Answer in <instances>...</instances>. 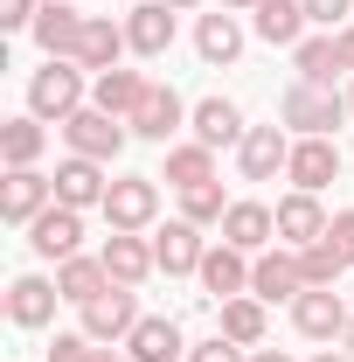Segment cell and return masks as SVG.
<instances>
[{"label":"cell","mask_w":354,"mask_h":362,"mask_svg":"<svg viewBox=\"0 0 354 362\" xmlns=\"http://www.w3.org/2000/svg\"><path fill=\"white\" fill-rule=\"evenodd\" d=\"M341 119H348V98L334 84H306V77H292V90L278 98V126L292 139H334L341 133Z\"/></svg>","instance_id":"obj_1"},{"label":"cell","mask_w":354,"mask_h":362,"mask_svg":"<svg viewBox=\"0 0 354 362\" xmlns=\"http://www.w3.org/2000/svg\"><path fill=\"white\" fill-rule=\"evenodd\" d=\"M250 362H292L285 349H250Z\"/></svg>","instance_id":"obj_41"},{"label":"cell","mask_w":354,"mask_h":362,"mask_svg":"<svg viewBox=\"0 0 354 362\" xmlns=\"http://www.w3.org/2000/svg\"><path fill=\"white\" fill-rule=\"evenodd\" d=\"M181 119H188V105H181V90H174V84H153L146 98H139V112L126 119V126H133L139 139H160V146H167V139L181 133Z\"/></svg>","instance_id":"obj_20"},{"label":"cell","mask_w":354,"mask_h":362,"mask_svg":"<svg viewBox=\"0 0 354 362\" xmlns=\"http://www.w3.org/2000/svg\"><path fill=\"white\" fill-rule=\"evenodd\" d=\"M28 112H35L42 126H49V119L63 126L70 112H84V63H70V56H49L42 70L28 77Z\"/></svg>","instance_id":"obj_2"},{"label":"cell","mask_w":354,"mask_h":362,"mask_svg":"<svg viewBox=\"0 0 354 362\" xmlns=\"http://www.w3.org/2000/svg\"><path fill=\"white\" fill-rule=\"evenodd\" d=\"M126 356H133V362H181V356H188V341H181V320L146 314L133 334H126Z\"/></svg>","instance_id":"obj_23"},{"label":"cell","mask_w":354,"mask_h":362,"mask_svg":"<svg viewBox=\"0 0 354 362\" xmlns=\"http://www.w3.org/2000/svg\"><path fill=\"white\" fill-rule=\"evenodd\" d=\"M63 139H70V153H84V160H118L126 153V139H133V126L126 119H111V112H97V105H84V112H70L63 119Z\"/></svg>","instance_id":"obj_3"},{"label":"cell","mask_w":354,"mask_h":362,"mask_svg":"<svg viewBox=\"0 0 354 362\" xmlns=\"http://www.w3.org/2000/svg\"><path fill=\"white\" fill-rule=\"evenodd\" d=\"M264 300L257 293H236V300H222V334L236 341V349H264Z\"/></svg>","instance_id":"obj_29"},{"label":"cell","mask_w":354,"mask_h":362,"mask_svg":"<svg viewBox=\"0 0 354 362\" xmlns=\"http://www.w3.org/2000/svg\"><path fill=\"white\" fill-rule=\"evenodd\" d=\"M104 195H111L104 160H84V153L56 160V202H70V209H104Z\"/></svg>","instance_id":"obj_11"},{"label":"cell","mask_w":354,"mask_h":362,"mask_svg":"<svg viewBox=\"0 0 354 362\" xmlns=\"http://www.w3.org/2000/svg\"><path fill=\"white\" fill-rule=\"evenodd\" d=\"M167 181H174V188H202V181H216V146H202V139L167 146Z\"/></svg>","instance_id":"obj_31"},{"label":"cell","mask_w":354,"mask_h":362,"mask_svg":"<svg viewBox=\"0 0 354 362\" xmlns=\"http://www.w3.org/2000/svg\"><path fill=\"white\" fill-rule=\"evenodd\" d=\"M188 362H250V349H236L229 334H216V341H195V349H188Z\"/></svg>","instance_id":"obj_36"},{"label":"cell","mask_w":354,"mask_h":362,"mask_svg":"<svg viewBox=\"0 0 354 362\" xmlns=\"http://www.w3.org/2000/svg\"><path fill=\"white\" fill-rule=\"evenodd\" d=\"M202 293L209 300H236V293H250V251H236V244H216L209 258H202Z\"/></svg>","instance_id":"obj_22"},{"label":"cell","mask_w":354,"mask_h":362,"mask_svg":"<svg viewBox=\"0 0 354 362\" xmlns=\"http://www.w3.org/2000/svg\"><path fill=\"white\" fill-rule=\"evenodd\" d=\"M285 181L319 195L326 181H341V146L334 139H292V160H285Z\"/></svg>","instance_id":"obj_14"},{"label":"cell","mask_w":354,"mask_h":362,"mask_svg":"<svg viewBox=\"0 0 354 362\" xmlns=\"http://www.w3.org/2000/svg\"><path fill=\"white\" fill-rule=\"evenodd\" d=\"M104 286H111L104 258H84V251H77V258H63V265H56V293H63L70 307H90V300H97Z\"/></svg>","instance_id":"obj_27"},{"label":"cell","mask_w":354,"mask_h":362,"mask_svg":"<svg viewBox=\"0 0 354 362\" xmlns=\"http://www.w3.org/2000/svg\"><path fill=\"white\" fill-rule=\"evenodd\" d=\"M49 202H56V175H35V168H7V181H0V216L7 223H35Z\"/></svg>","instance_id":"obj_9"},{"label":"cell","mask_w":354,"mask_h":362,"mask_svg":"<svg viewBox=\"0 0 354 362\" xmlns=\"http://www.w3.org/2000/svg\"><path fill=\"white\" fill-rule=\"evenodd\" d=\"M312 362H354V356H348V349H319Z\"/></svg>","instance_id":"obj_42"},{"label":"cell","mask_w":354,"mask_h":362,"mask_svg":"<svg viewBox=\"0 0 354 362\" xmlns=\"http://www.w3.org/2000/svg\"><path fill=\"white\" fill-rule=\"evenodd\" d=\"M167 7H174V14H188V7H202V0H167Z\"/></svg>","instance_id":"obj_45"},{"label":"cell","mask_w":354,"mask_h":362,"mask_svg":"<svg viewBox=\"0 0 354 362\" xmlns=\"http://www.w3.org/2000/svg\"><path fill=\"white\" fill-rule=\"evenodd\" d=\"M326 209H319V195H306V188H292L285 202H278V244L285 251H306V244H319L326 237Z\"/></svg>","instance_id":"obj_12"},{"label":"cell","mask_w":354,"mask_h":362,"mask_svg":"<svg viewBox=\"0 0 354 362\" xmlns=\"http://www.w3.org/2000/svg\"><path fill=\"white\" fill-rule=\"evenodd\" d=\"M341 349H348V356H354V320H348V334H341Z\"/></svg>","instance_id":"obj_46"},{"label":"cell","mask_w":354,"mask_h":362,"mask_svg":"<svg viewBox=\"0 0 354 362\" xmlns=\"http://www.w3.org/2000/svg\"><path fill=\"white\" fill-rule=\"evenodd\" d=\"M146 90H153V77H139V70H104V77H90V105L111 119H133Z\"/></svg>","instance_id":"obj_26"},{"label":"cell","mask_w":354,"mask_h":362,"mask_svg":"<svg viewBox=\"0 0 354 362\" xmlns=\"http://www.w3.org/2000/svg\"><path fill=\"white\" fill-rule=\"evenodd\" d=\"M334 49H341V70H354V21H348V28H334Z\"/></svg>","instance_id":"obj_40"},{"label":"cell","mask_w":354,"mask_h":362,"mask_svg":"<svg viewBox=\"0 0 354 362\" xmlns=\"http://www.w3.org/2000/svg\"><path fill=\"white\" fill-rule=\"evenodd\" d=\"M160 216V188H153V175H118L111 181V195H104V223L111 230H146Z\"/></svg>","instance_id":"obj_7"},{"label":"cell","mask_w":354,"mask_h":362,"mask_svg":"<svg viewBox=\"0 0 354 362\" xmlns=\"http://www.w3.org/2000/svg\"><path fill=\"white\" fill-rule=\"evenodd\" d=\"M84 21H90V14H77L70 0H42V14H35V28H28V35H35V49H42V56H77Z\"/></svg>","instance_id":"obj_21"},{"label":"cell","mask_w":354,"mask_h":362,"mask_svg":"<svg viewBox=\"0 0 354 362\" xmlns=\"http://www.w3.org/2000/svg\"><path fill=\"white\" fill-rule=\"evenodd\" d=\"M271 237H278V209L271 202H229V216H222V244H236V251H271Z\"/></svg>","instance_id":"obj_17"},{"label":"cell","mask_w":354,"mask_h":362,"mask_svg":"<svg viewBox=\"0 0 354 362\" xmlns=\"http://www.w3.org/2000/svg\"><path fill=\"white\" fill-rule=\"evenodd\" d=\"M195 56H202L209 70H229V63L243 56V21H236L229 7L202 14V21H195Z\"/></svg>","instance_id":"obj_19"},{"label":"cell","mask_w":354,"mask_h":362,"mask_svg":"<svg viewBox=\"0 0 354 362\" xmlns=\"http://www.w3.org/2000/svg\"><path fill=\"white\" fill-rule=\"evenodd\" d=\"M250 28H257L271 49H299L306 42V7H299V0H264Z\"/></svg>","instance_id":"obj_28"},{"label":"cell","mask_w":354,"mask_h":362,"mask_svg":"<svg viewBox=\"0 0 354 362\" xmlns=\"http://www.w3.org/2000/svg\"><path fill=\"white\" fill-rule=\"evenodd\" d=\"M97 349H104V341H90L84 327H77V334H56V341H49V362H97Z\"/></svg>","instance_id":"obj_35"},{"label":"cell","mask_w":354,"mask_h":362,"mask_svg":"<svg viewBox=\"0 0 354 362\" xmlns=\"http://www.w3.org/2000/svg\"><path fill=\"white\" fill-rule=\"evenodd\" d=\"M250 293L257 300H299L306 293V272H299V251H257V265H250Z\"/></svg>","instance_id":"obj_18"},{"label":"cell","mask_w":354,"mask_h":362,"mask_svg":"<svg viewBox=\"0 0 354 362\" xmlns=\"http://www.w3.org/2000/svg\"><path fill=\"white\" fill-rule=\"evenodd\" d=\"M285 160H292V133L285 126H250L243 146H236V175L243 181H278Z\"/></svg>","instance_id":"obj_8"},{"label":"cell","mask_w":354,"mask_h":362,"mask_svg":"<svg viewBox=\"0 0 354 362\" xmlns=\"http://www.w3.org/2000/svg\"><path fill=\"white\" fill-rule=\"evenodd\" d=\"M202 258H209V244H202V223H188V216H174V223L153 237V265L167 272V279L202 272Z\"/></svg>","instance_id":"obj_10"},{"label":"cell","mask_w":354,"mask_h":362,"mask_svg":"<svg viewBox=\"0 0 354 362\" xmlns=\"http://www.w3.org/2000/svg\"><path fill=\"white\" fill-rule=\"evenodd\" d=\"M299 7H306V21H319V28L334 35V28H348V7H354V0H299Z\"/></svg>","instance_id":"obj_37"},{"label":"cell","mask_w":354,"mask_h":362,"mask_svg":"<svg viewBox=\"0 0 354 362\" xmlns=\"http://www.w3.org/2000/svg\"><path fill=\"white\" fill-rule=\"evenodd\" d=\"M299 272H306V286H334L348 265H341V251L319 237V244H306V251H299Z\"/></svg>","instance_id":"obj_34"},{"label":"cell","mask_w":354,"mask_h":362,"mask_svg":"<svg viewBox=\"0 0 354 362\" xmlns=\"http://www.w3.org/2000/svg\"><path fill=\"white\" fill-rule=\"evenodd\" d=\"M97 362H133V356H118V349H97Z\"/></svg>","instance_id":"obj_44"},{"label":"cell","mask_w":354,"mask_h":362,"mask_svg":"<svg viewBox=\"0 0 354 362\" xmlns=\"http://www.w3.org/2000/svg\"><path fill=\"white\" fill-rule=\"evenodd\" d=\"M35 14H42V0H0V28H7V35L35 28Z\"/></svg>","instance_id":"obj_38"},{"label":"cell","mask_w":354,"mask_h":362,"mask_svg":"<svg viewBox=\"0 0 354 362\" xmlns=\"http://www.w3.org/2000/svg\"><path fill=\"white\" fill-rule=\"evenodd\" d=\"M126 42H133V56H167V49H174V7H167V0L126 7Z\"/></svg>","instance_id":"obj_16"},{"label":"cell","mask_w":354,"mask_h":362,"mask_svg":"<svg viewBox=\"0 0 354 362\" xmlns=\"http://www.w3.org/2000/svg\"><path fill=\"white\" fill-rule=\"evenodd\" d=\"M97 258H104V272H111V286H146V279L160 272L153 265V244H146L139 230H111Z\"/></svg>","instance_id":"obj_15"},{"label":"cell","mask_w":354,"mask_h":362,"mask_svg":"<svg viewBox=\"0 0 354 362\" xmlns=\"http://www.w3.org/2000/svg\"><path fill=\"white\" fill-rule=\"evenodd\" d=\"M348 300H341V293H334V286H306V293H299V300H292V327H299V334H306V341H341V334H348Z\"/></svg>","instance_id":"obj_6"},{"label":"cell","mask_w":354,"mask_h":362,"mask_svg":"<svg viewBox=\"0 0 354 362\" xmlns=\"http://www.w3.org/2000/svg\"><path fill=\"white\" fill-rule=\"evenodd\" d=\"M56 300H63L56 279H35V272H28V279L7 286V320H14V327H49V320H56Z\"/></svg>","instance_id":"obj_25"},{"label":"cell","mask_w":354,"mask_h":362,"mask_svg":"<svg viewBox=\"0 0 354 362\" xmlns=\"http://www.w3.org/2000/svg\"><path fill=\"white\" fill-rule=\"evenodd\" d=\"M42 146H49V133H42V119H35V112L0 126V160H7V168H35V160H42Z\"/></svg>","instance_id":"obj_30"},{"label":"cell","mask_w":354,"mask_h":362,"mask_svg":"<svg viewBox=\"0 0 354 362\" xmlns=\"http://www.w3.org/2000/svg\"><path fill=\"white\" fill-rule=\"evenodd\" d=\"M77 244H84V209H70V202H49L42 216L28 223V251H35V258H49V265L77 258Z\"/></svg>","instance_id":"obj_5"},{"label":"cell","mask_w":354,"mask_h":362,"mask_svg":"<svg viewBox=\"0 0 354 362\" xmlns=\"http://www.w3.org/2000/svg\"><path fill=\"white\" fill-rule=\"evenodd\" d=\"M188 126H195V139L202 146H243V112H236V98H202L195 112H188Z\"/></svg>","instance_id":"obj_24"},{"label":"cell","mask_w":354,"mask_h":362,"mask_svg":"<svg viewBox=\"0 0 354 362\" xmlns=\"http://www.w3.org/2000/svg\"><path fill=\"white\" fill-rule=\"evenodd\" d=\"M126 21H111V14H90L84 21V35H77V56L70 63H84L90 77H104V70H118V56H126Z\"/></svg>","instance_id":"obj_13"},{"label":"cell","mask_w":354,"mask_h":362,"mask_svg":"<svg viewBox=\"0 0 354 362\" xmlns=\"http://www.w3.org/2000/svg\"><path fill=\"white\" fill-rule=\"evenodd\" d=\"M292 70H299L306 84H334V70H341V49H334V35H306V42L292 49Z\"/></svg>","instance_id":"obj_32"},{"label":"cell","mask_w":354,"mask_h":362,"mask_svg":"<svg viewBox=\"0 0 354 362\" xmlns=\"http://www.w3.org/2000/svg\"><path fill=\"white\" fill-rule=\"evenodd\" d=\"M326 244L341 251V265H354V209H341V216L326 223Z\"/></svg>","instance_id":"obj_39"},{"label":"cell","mask_w":354,"mask_h":362,"mask_svg":"<svg viewBox=\"0 0 354 362\" xmlns=\"http://www.w3.org/2000/svg\"><path fill=\"white\" fill-rule=\"evenodd\" d=\"M181 216H188V223H222V216H229V195H222V181H202V188H181Z\"/></svg>","instance_id":"obj_33"},{"label":"cell","mask_w":354,"mask_h":362,"mask_svg":"<svg viewBox=\"0 0 354 362\" xmlns=\"http://www.w3.org/2000/svg\"><path fill=\"white\" fill-rule=\"evenodd\" d=\"M348 112H354V90H348Z\"/></svg>","instance_id":"obj_47"},{"label":"cell","mask_w":354,"mask_h":362,"mask_svg":"<svg viewBox=\"0 0 354 362\" xmlns=\"http://www.w3.org/2000/svg\"><path fill=\"white\" fill-rule=\"evenodd\" d=\"M216 7H229V14H236V7H264V0H216Z\"/></svg>","instance_id":"obj_43"},{"label":"cell","mask_w":354,"mask_h":362,"mask_svg":"<svg viewBox=\"0 0 354 362\" xmlns=\"http://www.w3.org/2000/svg\"><path fill=\"white\" fill-rule=\"evenodd\" d=\"M77 314H84L90 341H126L139 320H146V314H139V286H104V293H97L90 307H77Z\"/></svg>","instance_id":"obj_4"}]
</instances>
